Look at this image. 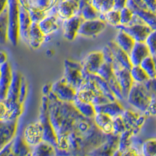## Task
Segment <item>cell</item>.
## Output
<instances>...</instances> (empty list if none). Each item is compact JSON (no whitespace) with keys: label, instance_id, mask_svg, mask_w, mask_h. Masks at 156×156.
Returning a JSON list of instances; mask_svg holds the SVG:
<instances>
[{"label":"cell","instance_id":"cell-29","mask_svg":"<svg viewBox=\"0 0 156 156\" xmlns=\"http://www.w3.org/2000/svg\"><path fill=\"white\" fill-rule=\"evenodd\" d=\"M12 153L15 156H26L31 153V147L27 144L23 136H16L12 141Z\"/></svg>","mask_w":156,"mask_h":156},{"label":"cell","instance_id":"cell-32","mask_svg":"<svg viewBox=\"0 0 156 156\" xmlns=\"http://www.w3.org/2000/svg\"><path fill=\"white\" fill-rule=\"evenodd\" d=\"M140 115V114L139 112H135L131 109H125L121 116L126 124V129H130L133 133V130L136 127V122H137Z\"/></svg>","mask_w":156,"mask_h":156},{"label":"cell","instance_id":"cell-42","mask_svg":"<svg viewBox=\"0 0 156 156\" xmlns=\"http://www.w3.org/2000/svg\"><path fill=\"white\" fill-rule=\"evenodd\" d=\"M112 123H113V133L115 135H120L122 134L123 132L126 130V126L125 124L124 121L122 119V116L119 115V116H116L115 118H113V121H112Z\"/></svg>","mask_w":156,"mask_h":156},{"label":"cell","instance_id":"cell-62","mask_svg":"<svg viewBox=\"0 0 156 156\" xmlns=\"http://www.w3.org/2000/svg\"><path fill=\"white\" fill-rule=\"evenodd\" d=\"M155 55H156V54H155Z\"/></svg>","mask_w":156,"mask_h":156},{"label":"cell","instance_id":"cell-22","mask_svg":"<svg viewBox=\"0 0 156 156\" xmlns=\"http://www.w3.org/2000/svg\"><path fill=\"white\" fill-rule=\"evenodd\" d=\"M48 36L44 35V34L39 27L38 23H32L30 26L28 34V42L27 44L30 48L36 49L41 46V44L46 41Z\"/></svg>","mask_w":156,"mask_h":156},{"label":"cell","instance_id":"cell-34","mask_svg":"<svg viewBox=\"0 0 156 156\" xmlns=\"http://www.w3.org/2000/svg\"><path fill=\"white\" fill-rule=\"evenodd\" d=\"M78 15L81 16L83 20H92L100 19L101 13L99 11H98L91 4H87L80 9Z\"/></svg>","mask_w":156,"mask_h":156},{"label":"cell","instance_id":"cell-37","mask_svg":"<svg viewBox=\"0 0 156 156\" xmlns=\"http://www.w3.org/2000/svg\"><path fill=\"white\" fill-rule=\"evenodd\" d=\"M90 4L101 14L114 9V0H91Z\"/></svg>","mask_w":156,"mask_h":156},{"label":"cell","instance_id":"cell-47","mask_svg":"<svg viewBox=\"0 0 156 156\" xmlns=\"http://www.w3.org/2000/svg\"><path fill=\"white\" fill-rule=\"evenodd\" d=\"M27 91H28V83H27V80H26V78L23 76L22 77L21 87H20V90L19 101L20 103L23 104L25 99H26V97H27Z\"/></svg>","mask_w":156,"mask_h":156},{"label":"cell","instance_id":"cell-56","mask_svg":"<svg viewBox=\"0 0 156 156\" xmlns=\"http://www.w3.org/2000/svg\"><path fill=\"white\" fill-rule=\"evenodd\" d=\"M8 0H0V11H2L7 5Z\"/></svg>","mask_w":156,"mask_h":156},{"label":"cell","instance_id":"cell-12","mask_svg":"<svg viewBox=\"0 0 156 156\" xmlns=\"http://www.w3.org/2000/svg\"><path fill=\"white\" fill-rule=\"evenodd\" d=\"M119 29H122L129 36H131L135 41L137 42H144L147 36L150 34L152 29L147 26L146 23H136L128 26H119Z\"/></svg>","mask_w":156,"mask_h":156},{"label":"cell","instance_id":"cell-61","mask_svg":"<svg viewBox=\"0 0 156 156\" xmlns=\"http://www.w3.org/2000/svg\"><path fill=\"white\" fill-rule=\"evenodd\" d=\"M26 156H31V154H27V155H26Z\"/></svg>","mask_w":156,"mask_h":156},{"label":"cell","instance_id":"cell-55","mask_svg":"<svg viewBox=\"0 0 156 156\" xmlns=\"http://www.w3.org/2000/svg\"><path fill=\"white\" fill-rule=\"evenodd\" d=\"M90 2H91V0H80V10L82 9V8L84 7L86 5H87V4H90Z\"/></svg>","mask_w":156,"mask_h":156},{"label":"cell","instance_id":"cell-63","mask_svg":"<svg viewBox=\"0 0 156 156\" xmlns=\"http://www.w3.org/2000/svg\"><path fill=\"white\" fill-rule=\"evenodd\" d=\"M154 156H156V155H154Z\"/></svg>","mask_w":156,"mask_h":156},{"label":"cell","instance_id":"cell-31","mask_svg":"<svg viewBox=\"0 0 156 156\" xmlns=\"http://www.w3.org/2000/svg\"><path fill=\"white\" fill-rule=\"evenodd\" d=\"M133 13L140 16L143 21L152 29V30H156V12L149 9H137L133 11Z\"/></svg>","mask_w":156,"mask_h":156},{"label":"cell","instance_id":"cell-5","mask_svg":"<svg viewBox=\"0 0 156 156\" xmlns=\"http://www.w3.org/2000/svg\"><path fill=\"white\" fill-rule=\"evenodd\" d=\"M63 78L69 85L77 90L85 80L81 62L66 59L64 62Z\"/></svg>","mask_w":156,"mask_h":156},{"label":"cell","instance_id":"cell-1","mask_svg":"<svg viewBox=\"0 0 156 156\" xmlns=\"http://www.w3.org/2000/svg\"><path fill=\"white\" fill-rule=\"evenodd\" d=\"M48 97L49 119L57 137L69 135L76 129L78 121L84 116L78 112L72 102L58 100L52 92Z\"/></svg>","mask_w":156,"mask_h":156},{"label":"cell","instance_id":"cell-26","mask_svg":"<svg viewBox=\"0 0 156 156\" xmlns=\"http://www.w3.org/2000/svg\"><path fill=\"white\" fill-rule=\"evenodd\" d=\"M114 41L127 53H129L131 51L132 48H133L136 43L134 39L122 29H119V31L114 39Z\"/></svg>","mask_w":156,"mask_h":156},{"label":"cell","instance_id":"cell-17","mask_svg":"<svg viewBox=\"0 0 156 156\" xmlns=\"http://www.w3.org/2000/svg\"><path fill=\"white\" fill-rule=\"evenodd\" d=\"M62 22L63 20L58 17L56 13L48 12V16L38 23V25L44 35L50 36L59 30L62 25Z\"/></svg>","mask_w":156,"mask_h":156},{"label":"cell","instance_id":"cell-57","mask_svg":"<svg viewBox=\"0 0 156 156\" xmlns=\"http://www.w3.org/2000/svg\"><path fill=\"white\" fill-rule=\"evenodd\" d=\"M69 1H71V2H75V3H77L80 5V0H69Z\"/></svg>","mask_w":156,"mask_h":156},{"label":"cell","instance_id":"cell-19","mask_svg":"<svg viewBox=\"0 0 156 156\" xmlns=\"http://www.w3.org/2000/svg\"><path fill=\"white\" fill-rule=\"evenodd\" d=\"M114 73L118 80V83L122 89L123 97L125 99H126L129 90L131 89L134 83L130 74V70L126 68H120V69L114 70Z\"/></svg>","mask_w":156,"mask_h":156},{"label":"cell","instance_id":"cell-36","mask_svg":"<svg viewBox=\"0 0 156 156\" xmlns=\"http://www.w3.org/2000/svg\"><path fill=\"white\" fill-rule=\"evenodd\" d=\"M134 136L130 129H126L122 134L119 135V142L118 150L123 151L132 146V137Z\"/></svg>","mask_w":156,"mask_h":156},{"label":"cell","instance_id":"cell-21","mask_svg":"<svg viewBox=\"0 0 156 156\" xmlns=\"http://www.w3.org/2000/svg\"><path fill=\"white\" fill-rule=\"evenodd\" d=\"M107 45L109 47L110 50L112 51V55L115 58V60L122 68H126L128 69H131L133 65L129 59V53L122 49L114 41H109Z\"/></svg>","mask_w":156,"mask_h":156},{"label":"cell","instance_id":"cell-39","mask_svg":"<svg viewBox=\"0 0 156 156\" xmlns=\"http://www.w3.org/2000/svg\"><path fill=\"white\" fill-rule=\"evenodd\" d=\"M140 66L143 68L147 74L150 78L156 77L155 66H154V61L153 58V55H149L142 61Z\"/></svg>","mask_w":156,"mask_h":156},{"label":"cell","instance_id":"cell-48","mask_svg":"<svg viewBox=\"0 0 156 156\" xmlns=\"http://www.w3.org/2000/svg\"><path fill=\"white\" fill-rule=\"evenodd\" d=\"M144 85L151 95V98H156V77L150 78L144 83Z\"/></svg>","mask_w":156,"mask_h":156},{"label":"cell","instance_id":"cell-54","mask_svg":"<svg viewBox=\"0 0 156 156\" xmlns=\"http://www.w3.org/2000/svg\"><path fill=\"white\" fill-rule=\"evenodd\" d=\"M5 62H7V55L5 51H1L0 52V64H2Z\"/></svg>","mask_w":156,"mask_h":156},{"label":"cell","instance_id":"cell-46","mask_svg":"<svg viewBox=\"0 0 156 156\" xmlns=\"http://www.w3.org/2000/svg\"><path fill=\"white\" fill-rule=\"evenodd\" d=\"M113 156H143L141 154V151H140L136 147L131 146L128 149L123 151H119L118 149L115 152Z\"/></svg>","mask_w":156,"mask_h":156},{"label":"cell","instance_id":"cell-2","mask_svg":"<svg viewBox=\"0 0 156 156\" xmlns=\"http://www.w3.org/2000/svg\"><path fill=\"white\" fill-rule=\"evenodd\" d=\"M126 100L131 106L144 113L151 101V97L144 84L133 83Z\"/></svg>","mask_w":156,"mask_h":156},{"label":"cell","instance_id":"cell-10","mask_svg":"<svg viewBox=\"0 0 156 156\" xmlns=\"http://www.w3.org/2000/svg\"><path fill=\"white\" fill-rule=\"evenodd\" d=\"M107 23L101 19L83 20L79 29L78 35L84 37H96L105 30Z\"/></svg>","mask_w":156,"mask_h":156},{"label":"cell","instance_id":"cell-13","mask_svg":"<svg viewBox=\"0 0 156 156\" xmlns=\"http://www.w3.org/2000/svg\"><path fill=\"white\" fill-rule=\"evenodd\" d=\"M13 71L9 62H5L0 66V100L5 99L12 80Z\"/></svg>","mask_w":156,"mask_h":156},{"label":"cell","instance_id":"cell-11","mask_svg":"<svg viewBox=\"0 0 156 156\" xmlns=\"http://www.w3.org/2000/svg\"><path fill=\"white\" fill-rule=\"evenodd\" d=\"M17 126L18 119L0 120V149L14 140Z\"/></svg>","mask_w":156,"mask_h":156},{"label":"cell","instance_id":"cell-4","mask_svg":"<svg viewBox=\"0 0 156 156\" xmlns=\"http://www.w3.org/2000/svg\"><path fill=\"white\" fill-rule=\"evenodd\" d=\"M9 10V30H8V41L12 45H17L20 38L19 16L20 2L19 0H8Z\"/></svg>","mask_w":156,"mask_h":156},{"label":"cell","instance_id":"cell-49","mask_svg":"<svg viewBox=\"0 0 156 156\" xmlns=\"http://www.w3.org/2000/svg\"><path fill=\"white\" fill-rule=\"evenodd\" d=\"M144 113L147 116H156V98H151Z\"/></svg>","mask_w":156,"mask_h":156},{"label":"cell","instance_id":"cell-27","mask_svg":"<svg viewBox=\"0 0 156 156\" xmlns=\"http://www.w3.org/2000/svg\"><path fill=\"white\" fill-rule=\"evenodd\" d=\"M31 156H56L57 149L55 146L46 141H41L32 147Z\"/></svg>","mask_w":156,"mask_h":156},{"label":"cell","instance_id":"cell-45","mask_svg":"<svg viewBox=\"0 0 156 156\" xmlns=\"http://www.w3.org/2000/svg\"><path fill=\"white\" fill-rule=\"evenodd\" d=\"M144 42L146 43L147 46L148 47L151 55L156 54V30H152L147 36V39Z\"/></svg>","mask_w":156,"mask_h":156},{"label":"cell","instance_id":"cell-35","mask_svg":"<svg viewBox=\"0 0 156 156\" xmlns=\"http://www.w3.org/2000/svg\"><path fill=\"white\" fill-rule=\"evenodd\" d=\"M129 70H130V74H131L134 83L144 84L150 79L147 73L143 69V68L140 65L139 66H133Z\"/></svg>","mask_w":156,"mask_h":156},{"label":"cell","instance_id":"cell-41","mask_svg":"<svg viewBox=\"0 0 156 156\" xmlns=\"http://www.w3.org/2000/svg\"><path fill=\"white\" fill-rule=\"evenodd\" d=\"M97 74L101 76L102 79H104L105 81H107L108 79H110L115 74V73H114V69L112 68V66L110 64L105 62L98 69Z\"/></svg>","mask_w":156,"mask_h":156},{"label":"cell","instance_id":"cell-23","mask_svg":"<svg viewBox=\"0 0 156 156\" xmlns=\"http://www.w3.org/2000/svg\"><path fill=\"white\" fill-rule=\"evenodd\" d=\"M94 108H95L96 113L101 112V113L106 114L112 117V119L122 115V113L125 110V108L118 100L109 101V102H107L103 105H96L94 106Z\"/></svg>","mask_w":156,"mask_h":156},{"label":"cell","instance_id":"cell-6","mask_svg":"<svg viewBox=\"0 0 156 156\" xmlns=\"http://www.w3.org/2000/svg\"><path fill=\"white\" fill-rule=\"evenodd\" d=\"M51 92L58 100L65 102L73 103L76 98V90L69 85L63 76L51 84Z\"/></svg>","mask_w":156,"mask_h":156},{"label":"cell","instance_id":"cell-40","mask_svg":"<svg viewBox=\"0 0 156 156\" xmlns=\"http://www.w3.org/2000/svg\"><path fill=\"white\" fill-rule=\"evenodd\" d=\"M102 52L103 55H104V59H105V62H107V63L110 64L111 66H112V68L114 69V70L118 69H120V68H122V66L119 65L117 61L115 60V58H114L113 55H112V51L110 50L109 47L108 45H105L104 46V48H102Z\"/></svg>","mask_w":156,"mask_h":156},{"label":"cell","instance_id":"cell-8","mask_svg":"<svg viewBox=\"0 0 156 156\" xmlns=\"http://www.w3.org/2000/svg\"><path fill=\"white\" fill-rule=\"evenodd\" d=\"M105 62L102 51H90L81 62L83 75L97 74L103 63Z\"/></svg>","mask_w":156,"mask_h":156},{"label":"cell","instance_id":"cell-25","mask_svg":"<svg viewBox=\"0 0 156 156\" xmlns=\"http://www.w3.org/2000/svg\"><path fill=\"white\" fill-rule=\"evenodd\" d=\"M93 119L96 126L101 129L103 133L105 134L113 133V119L112 117L106 114L98 112L95 114Z\"/></svg>","mask_w":156,"mask_h":156},{"label":"cell","instance_id":"cell-30","mask_svg":"<svg viewBox=\"0 0 156 156\" xmlns=\"http://www.w3.org/2000/svg\"><path fill=\"white\" fill-rule=\"evenodd\" d=\"M73 104L76 107V109L78 110V112L84 117L93 119L95 115V108H94V105L91 103L85 102V101H81V100L78 99L77 98H76V99L74 100Z\"/></svg>","mask_w":156,"mask_h":156},{"label":"cell","instance_id":"cell-38","mask_svg":"<svg viewBox=\"0 0 156 156\" xmlns=\"http://www.w3.org/2000/svg\"><path fill=\"white\" fill-rule=\"evenodd\" d=\"M140 151L143 156L156 155V138L146 140L142 144Z\"/></svg>","mask_w":156,"mask_h":156},{"label":"cell","instance_id":"cell-43","mask_svg":"<svg viewBox=\"0 0 156 156\" xmlns=\"http://www.w3.org/2000/svg\"><path fill=\"white\" fill-rule=\"evenodd\" d=\"M28 11L32 23H40L44 17H46L48 13V11H42L35 9H30Z\"/></svg>","mask_w":156,"mask_h":156},{"label":"cell","instance_id":"cell-33","mask_svg":"<svg viewBox=\"0 0 156 156\" xmlns=\"http://www.w3.org/2000/svg\"><path fill=\"white\" fill-rule=\"evenodd\" d=\"M100 19L104 20L107 24L118 27L121 24L120 11L113 9L112 10L105 12V13L101 14Z\"/></svg>","mask_w":156,"mask_h":156},{"label":"cell","instance_id":"cell-18","mask_svg":"<svg viewBox=\"0 0 156 156\" xmlns=\"http://www.w3.org/2000/svg\"><path fill=\"white\" fill-rule=\"evenodd\" d=\"M20 16H19V30L20 38L24 42H28V34L30 26L32 24L30 13L27 8L20 3Z\"/></svg>","mask_w":156,"mask_h":156},{"label":"cell","instance_id":"cell-59","mask_svg":"<svg viewBox=\"0 0 156 156\" xmlns=\"http://www.w3.org/2000/svg\"><path fill=\"white\" fill-rule=\"evenodd\" d=\"M61 1H62V0H57V3H58V2H61Z\"/></svg>","mask_w":156,"mask_h":156},{"label":"cell","instance_id":"cell-24","mask_svg":"<svg viewBox=\"0 0 156 156\" xmlns=\"http://www.w3.org/2000/svg\"><path fill=\"white\" fill-rule=\"evenodd\" d=\"M19 2L27 9L49 11L56 5L57 0H19Z\"/></svg>","mask_w":156,"mask_h":156},{"label":"cell","instance_id":"cell-58","mask_svg":"<svg viewBox=\"0 0 156 156\" xmlns=\"http://www.w3.org/2000/svg\"><path fill=\"white\" fill-rule=\"evenodd\" d=\"M153 58H154V66H155V71H156V55H153Z\"/></svg>","mask_w":156,"mask_h":156},{"label":"cell","instance_id":"cell-28","mask_svg":"<svg viewBox=\"0 0 156 156\" xmlns=\"http://www.w3.org/2000/svg\"><path fill=\"white\" fill-rule=\"evenodd\" d=\"M8 30H9V10L6 5L2 11H0V41L4 44L8 41Z\"/></svg>","mask_w":156,"mask_h":156},{"label":"cell","instance_id":"cell-44","mask_svg":"<svg viewBox=\"0 0 156 156\" xmlns=\"http://www.w3.org/2000/svg\"><path fill=\"white\" fill-rule=\"evenodd\" d=\"M134 15L133 12L128 7H125L120 10V22L121 26H127L133 19Z\"/></svg>","mask_w":156,"mask_h":156},{"label":"cell","instance_id":"cell-52","mask_svg":"<svg viewBox=\"0 0 156 156\" xmlns=\"http://www.w3.org/2000/svg\"><path fill=\"white\" fill-rule=\"evenodd\" d=\"M143 1L149 10L156 12V0H143Z\"/></svg>","mask_w":156,"mask_h":156},{"label":"cell","instance_id":"cell-60","mask_svg":"<svg viewBox=\"0 0 156 156\" xmlns=\"http://www.w3.org/2000/svg\"><path fill=\"white\" fill-rule=\"evenodd\" d=\"M10 156H15V155H14V154H13V153H12V154H11Z\"/></svg>","mask_w":156,"mask_h":156},{"label":"cell","instance_id":"cell-3","mask_svg":"<svg viewBox=\"0 0 156 156\" xmlns=\"http://www.w3.org/2000/svg\"><path fill=\"white\" fill-rule=\"evenodd\" d=\"M38 120L43 126V140L57 147V134L51 125L48 113V97L42 95Z\"/></svg>","mask_w":156,"mask_h":156},{"label":"cell","instance_id":"cell-16","mask_svg":"<svg viewBox=\"0 0 156 156\" xmlns=\"http://www.w3.org/2000/svg\"><path fill=\"white\" fill-rule=\"evenodd\" d=\"M22 77H23V76L20 74V72L13 71L12 80L10 87H9L7 96H6L5 100L2 101L6 105H13V104L20 102V87H21Z\"/></svg>","mask_w":156,"mask_h":156},{"label":"cell","instance_id":"cell-7","mask_svg":"<svg viewBox=\"0 0 156 156\" xmlns=\"http://www.w3.org/2000/svg\"><path fill=\"white\" fill-rule=\"evenodd\" d=\"M119 136L114 133L107 134L102 144L87 153L86 156H113L119 147Z\"/></svg>","mask_w":156,"mask_h":156},{"label":"cell","instance_id":"cell-20","mask_svg":"<svg viewBox=\"0 0 156 156\" xmlns=\"http://www.w3.org/2000/svg\"><path fill=\"white\" fill-rule=\"evenodd\" d=\"M129 55L132 65L139 66L144 58L151 55V52L145 42L136 41L131 51L129 53Z\"/></svg>","mask_w":156,"mask_h":156},{"label":"cell","instance_id":"cell-9","mask_svg":"<svg viewBox=\"0 0 156 156\" xmlns=\"http://www.w3.org/2000/svg\"><path fill=\"white\" fill-rule=\"evenodd\" d=\"M23 137L31 147L43 141V126L40 121L37 120L27 125L23 129Z\"/></svg>","mask_w":156,"mask_h":156},{"label":"cell","instance_id":"cell-53","mask_svg":"<svg viewBox=\"0 0 156 156\" xmlns=\"http://www.w3.org/2000/svg\"><path fill=\"white\" fill-rule=\"evenodd\" d=\"M41 90H42V95L48 96L51 92V84H44Z\"/></svg>","mask_w":156,"mask_h":156},{"label":"cell","instance_id":"cell-15","mask_svg":"<svg viewBox=\"0 0 156 156\" xmlns=\"http://www.w3.org/2000/svg\"><path fill=\"white\" fill-rule=\"evenodd\" d=\"M56 14L62 20H65L79 14L80 5L69 0H62L54 6Z\"/></svg>","mask_w":156,"mask_h":156},{"label":"cell","instance_id":"cell-51","mask_svg":"<svg viewBox=\"0 0 156 156\" xmlns=\"http://www.w3.org/2000/svg\"><path fill=\"white\" fill-rule=\"evenodd\" d=\"M127 0H114V9L119 10L126 6Z\"/></svg>","mask_w":156,"mask_h":156},{"label":"cell","instance_id":"cell-14","mask_svg":"<svg viewBox=\"0 0 156 156\" xmlns=\"http://www.w3.org/2000/svg\"><path fill=\"white\" fill-rule=\"evenodd\" d=\"M83 19L80 15H75L67 20H65L62 22V31L63 37L67 41H73L78 36V32L80 27Z\"/></svg>","mask_w":156,"mask_h":156},{"label":"cell","instance_id":"cell-50","mask_svg":"<svg viewBox=\"0 0 156 156\" xmlns=\"http://www.w3.org/2000/svg\"><path fill=\"white\" fill-rule=\"evenodd\" d=\"M13 141V140H12ZM12 141L1 148L0 156H10L12 153Z\"/></svg>","mask_w":156,"mask_h":156}]
</instances>
